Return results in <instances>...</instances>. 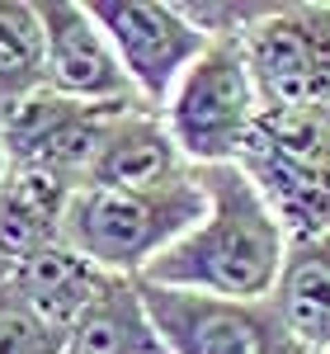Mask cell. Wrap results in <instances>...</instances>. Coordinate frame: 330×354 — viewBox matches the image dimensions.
Wrapping results in <instances>:
<instances>
[{
	"label": "cell",
	"mask_w": 330,
	"mask_h": 354,
	"mask_svg": "<svg viewBox=\"0 0 330 354\" xmlns=\"http://www.w3.org/2000/svg\"><path fill=\"white\" fill-rule=\"evenodd\" d=\"M198 175L208 194V213L184 241L170 245L146 270V283L236 302L274 298L293 236L283 232V222L241 165H208Z\"/></svg>",
	"instance_id": "1"
},
{
	"label": "cell",
	"mask_w": 330,
	"mask_h": 354,
	"mask_svg": "<svg viewBox=\"0 0 330 354\" xmlns=\"http://www.w3.org/2000/svg\"><path fill=\"white\" fill-rule=\"evenodd\" d=\"M208 213L203 175L193 170L165 189H95L85 185L61 222V241L95 270L118 279H146L170 245L189 236Z\"/></svg>",
	"instance_id": "2"
},
{
	"label": "cell",
	"mask_w": 330,
	"mask_h": 354,
	"mask_svg": "<svg viewBox=\"0 0 330 354\" xmlns=\"http://www.w3.org/2000/svg\"><path fill=\"white\" fill-rule=\"evenodd\" d=\"M236 165L293 241L330 232V104L264 109Z\"/></svg>",
	"instance_id": "3"
},
{
	"label": "cell",
	"mask_w": 330,
	"mask_h": 354,
	"mask_svg": "<svg viewBox=\"0 0 330 354\" xmlns=\"http://www.w3.org/2000/svg\"><path fill=\"white\" fill-rule=\"evenodd\" d=\"M260 90L246 66L241 43H208V53L179 76L165 100V128L193 170L236 165L260 123Z\"/></svg>",
	"instance_id": "4"
},
{
	"label": "cell",
	"mask_w": 330,
	"mask_h": 354,
	"mask_svg": "<svg viewBox=\"0 0 330 354\" xmlns=\"http://www.w3.org/2000/svg\"><path fill=\"white\" fill-rule=\"evenodd\" d=\"M241 53L264 109L330 104V0H274Z\"/></svg>",
	"instance_id": "5"
},
{
	"label": "cell",
	"mask_w": 330,
	"mask_h": 354,
	"mask_svg": "<svg viewBox=\"0 0 330 354\" xmlns=\"http://www.w3.org/2000/svg\"><path fill=\"white\" fill-rule=\"evenodd\" d=\"M142 283L146 312L161 330L170 354H307L288 322L278 317L274 298L236 302V298H208L184 288Z\"/></svg>",
	"instance_id": "6"
},
{
	"label": "cell",
	"mask_w": 330,
	"mask_h": 354,
	"mask_svg": "<svg viewBox=\"0 0 330 354\" xmlns=\"http://www.w3.org/2000/svg\"><path fill=\"white\" fill-rule=\"evenodd\" d=\"M90 15L109 33L113 53L146 109H165L170 90L208 53V38L179 15V5L156 0H90Z\"/></svg>",
	"instance_id": "7"
},
{
	"label": "cell",
	"mask_w": 330,
	"mask_h": 354,
	"mask_svg": "<svg viewBox=\"0 0 330 354\" xmlns=\"http://www.w3.org/2000/svg\"><path fill=\"white\" fill-rule=\"evenodd\" d=\"M48 33V90L76 104H142L109 33L81 0H38Z\"/></svg>",
	"instance_id": "8"
},
{
	"label": "cell",
	"mask_w": 330,
	"mask_h": 354,
	"mask_svg": "<svg viewBox=\"0 0 330 354\" xmlns=\"http://www.w3.org/2000/svg\"><path fill=\"white\" fill-rule=\"evenodd\" d=\"M184 175H193V165L175 147L165 118L146 104H133L109 123L95 161L85 170V185H95V189H165Z\"/></svg>",
	"instance_id": "9"
},
{
	"label": "cell",
	"mask_w": 330,
	"mask_h": 354,
	"mask_svg": "<svg viewBox=\"0 0 330 354\" xmlns=\"http://www.w3.org/2000/svg\"><path fill=\"white\" fill-rule=\"evenodd\" d=\"M118 274L95 270L85 255H76L66 241L48 245L38 255H28L24 265L10 270V283L19 288V298L38 312V322L52 330L57 340L66 345V335L81 326V317L95 307V298L104 293V283Z\"/></svg>",
	"instance_id": "10"
},
{
	"label": "cell",
	"mask_w": 330,
	"mask_h": 354,
	"mask_svg": "<svg viewBox=\"0 0 330 354\" xmlns=\"http://www.w3.org/2000/svg\"><path fill=\"white\" fill-rule=\"evenodd\" d=\"M274 307L311 354H330V232L288 245Z\"/></svg>",
	"instance_id": "11"
},
{
	"label": "cell",
	"mask_w": 330,
	"mask_h": 354,
	"mask_svg": "<svg viewBox=\"0 0 330 354\" xmlns=\"http://www.w3.org/2000/svg\"><path fill=\"white\" fill-rule=\"evenodd\" d=\"M66 354H170L146 312L137 279H109L81 326L66 335Z\"/></svg>",
	"instance_id": "12"
},
{
	"label": "cell",
	"mask_w": 330,
	"mask_h": 354,
	"mask_svg": "<svg viewBox=\"0 0 330 354\" xmlns=\"http://www.w3.org/2000/svg\"><path fill=\"white\" fill-rule=\"evenodd\" d=\"M48 90V33L38 0H0V113Z\"/></svg>",
	"instance_id": "13"
},
{
	"label": "cell",
	"mask_w": 330,
	"mask_h": 354,
	"mask_svg": "<svg viewBox=\"0 0 330 354\" xmlns=\"http://www.w3.org/2000/svg\"><path fill=\"white\" fill-rule=\"evenodd\" d=\"M0 354H66V345L19 298V288L10 283V270H0Z\"/></svg>",
	"instance_id": "14"
},
{
	"label": "cell",
	"mask_w": 330,
	"mask_h": 354,
	"mask_svg": "<svg viewBox=\"0 0 330 354\" xmlns=\"http://www.w3.org/2000/svg\"><path fill=\"white\" fill-rule=\"evenodd\" d=\"M0 180H5V156H0Z\"/></svg>",
	"instance_id": "15"
},
{
	"label": "cell",
	"mask_w": 330,
	"mask_h": 354,
	"mask_svg": "<svg viewBox=\"0 0 330 354\" xmlns=\"http://www.w3.org/2000/svg\"><path fill=\"white\" fill-rule=\"evenodd\" d=\"M307 354H311V350H307Z\"/></svg>",
	"instance_id": "16"
}]
</instances>
